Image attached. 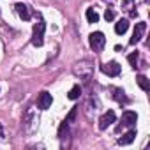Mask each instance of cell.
<instances>
[{
    "mask_svg": "<svg viewBox=\"0 0 150 150\" xmlns=\"http://www.w3.org/2000/svg\"><path fill=\"white\" fill-rule=\"evenodd\" d=\"M127 28H129V20H118L117 23H115V32L118 34V35H122V34H125L127 32Z\"/></svg>",
    "mask_w": 150,
    "mask_h": 150,
    "instance_id": "8fae6325",
    "label": "cell"
},
{
    "mask_svg": "<svg viewBox=\"0 0 150 150\" xmlns=\"http://www.w3.org/2000/svg\"><path fill=\"white\" fill-rule=\"evenodd\" d=\"M0 134H2V125H0Z\"/></svg>",
    "mask_w": 150,
    "mask_h": 150,
    "instance_id": "d6986e66",
    "label": "cell"
},
{
    "mask_svg": "<svg viewBox=\"0 0 150 150\" xmlns=\"http://www.w3.org/2000/svg\"><path fill=\"white\" fill-rule=\"evenodd\" d=\"M87 20H88V23H97L99 21V14H97V11L96 9H87Z\"/></svg>",
    "mask_w": 150,
    "mask_h": 150,
    "instance_id": "5bb4252c",
    "label": "cell"
},
{
    "mask_svg": "<svg viewBox=\"0 0 150 150\" xmlns=\"http://www.w3.org/2000/svg\"><path fill=\"white\" fill-rule=\"evenodd\" d=\"M145 30H146V23H145V21H138V23H136V27H134V32H132V37H131L129 44H131V46L138 44V42L141 41V37H143V34H145Z\"/></svg>",
    "mask_w": 150,
    "mask_h": 150,
    "instance_id": "277c9868",
    "label": "cell"
},
{
    "mask_svg": "<svg viewBox=\"0 0 150 150\" xmlns=\"http://www.w3.org/2000/svg\"><path fill=\"white\" fill-rule=\"evenodd\" d=\"M44 30H46V23L42 20H39L35 25H34V34H32V44L34 46H42L44 42Z\"/></svg>",
    "mask_w": 150,
    "mask_h": 150,
    "instance_id": "6da1fadb",
    "label": "cell"
},
{
    "mask_svg": "<svg viewBox=\"0 0 150 150\" xmlns=\"http://www.w3.org/2000/svg\"><path fill=\"white\" fill-rule=\"evenodd\" d=\"M76 115H78V108H72V110H71V113L67 115V118H65V122H67V124H71V122H74V120H76Z\"/></svg>",
    "mask_w": 150,
    "mask_h": 150,
    "instance_id": "2e32d148",
    "label": "cell"
},
{
    "mask_svg": "<svg viewBox=\"0 0 150 150\" xmlns=\"http://www.w3.org/2000/svg\"><path fill=\"white\" fill-rule=\"evenodd\" d=\"M51 103H53L51 94H48V92H41V94H39V97H37V106H39L41 110H48V108L51 106Z\"/></svg>",
    "mask_w": 150,
    "mask_h": 150,
    "instance_id": "ba28073f",
    "label": "cell"
},
{
    "mask_svg": "<svg viewBox=\"0 0 150 150\" xmlns=\"http://www.w3.org/2000/svg\"><path fill=\"white\" fill-rule=\"evenodd\" d=\"M136 122H138V115H136V111L127 110V111L122 113V125H125V127H132V125H136Z\"/></svg>",
    "mask_w": 150,
    "mask_h": 150,
    "instance_id": "52a82bcc",
    "label": "cell"
},
{
    "mask_svg": "<svg viewBox=\"0 0 150 150\" xmlns=\"http://www.w3.org/2000/svg\"><path fill=\"white\" fill-rule=\"evenodd\" d=\"M136 83L139 85V88H141V90L148 92V88H150V81H148V78H146V76H143V74H138V76H136Z\"/></svg>",
    "mask_w": 150,
    "mask_h": 150,
    "instance_id": "7c38bea8",
    "label": "cell"
},
{
    "mask_svg": "<svg viewBox=\"0 0 150 150\" xmlns=\"http://www.w3.org/2000/svg\"><path fill=\"white\" fill-rule=\"evenodd\" d=\"M80 96H81V87H80V85H74V87L69 90V94H67V97H69L71 101H76Z\"/></svg>",
    "mask_w": 150,
    "mask_h": 150,
    "instance_id": "4fadbf2b",
    "label": "cell"
},
{
    "mask_svg": "<svg viewBox=\"0 0 150 150\" xmlns=\"http://www.w3.org/2000/svg\"><path fill=\"white\" fill-rule=\"evenodd\" d=\"M88 42H90V48L94 51H101L106 44V37L103 32H92L90 37H88Z\"/></svg>",
    "mask_w": 150,
    "mask_h": 150,
    "instance_id": "7a4b0ae2",
    "label": "cell"
},
{
    "mask_svg": "<svg viewBox=\"0 0 150 150\" xmlns=\"http://www.w3.org/2000/svg\"><path fill=\"white\" fill-rule=\"evenodd\" d=\"M92 71H94V67H92L90 60H83V62L74 65V74L80 76V78H88L90 74H92Z\"/></svg>",
    "mask_w": 150,
    "mask_h": 150,
    "instance_id": "3957f363",
    "label": "cell"
},
{
    "mask_svg": "<svg viewBox=\"0 0 150 150\" xmlns=\"http://www.w3.org/2000/svg\"><path fill=\"white\" fill-rule=\"evenodd\" d=\"M134 139H136V131H134V129H131L129 132H125V134L118 139V145H131Z\"/></svg>",
    "mask_w": 150,
    "mask_h": 150,
    "instance_id": "30bf717a",
    "label": "cell"
},
{
    "mask_svg": "<svg viewBox=\"0 0 150 150\" xmlns=\"http://www.w3.org/2000/svg\"><path fill=\"white\" fill-rule=\"evenodd\" d=\"M104 18H106V21H113V20H115V13H113L111 9H106V13H104Z\"/></svg>",
    "mask_w": 150,
    "mask_h": 150,
    "instance_id": "e0dca14e",
    "label": "cell"
},
{
    "mask_svg": "<svg viewBox=\"0 0 150 150\" xmlns=\"http://www.w3.org/2000/svg\"><path fill=\"white\" fill-rule=\"evenodd\" d=\"M16 13H18V16L21 18V20H25V21H28L30 20V16H32V13H30V9L25 6V4H21V2H18L16 6Z\"/></svg>",
    "mask_w": 150,
    "mask_h": 150,
    "instance_id": "9c48e42d",
    "label": "cell"
},
{
    "mask_svg": "<svg viewBox=\"0 0 150 150\" xmlns=\"http://www.w3.org/2000/svg\"><path fill=\"white\" fill-rule=\"evenodd\" d=\"M127 60H129V64H131V67H132V69H136V65H138V60H139V55H138V51H134V53H131V55L127 57Z\"/></svg>",
    "mask_w": 150,
    "mask_h": 150,
    "instance_id": "9a60e30c",
    "label": "cell"
},
{
    "mask_svg": "<svg viewBox=\"0 0 150 150\" xmlns=\"http://www.w3.org/2000/svg\"><path fill=\"white\" fill-rule=\"evenodd\" d=\"M132 4H134L132 0H124V4H122V7H124V9H131V7H132Z\"/></svg>",
    "mask_w": 150,
    "mask_h": 150,
    "instance_id": "ac0fdd59",
    "label": "cell"
},
{
    "mask_svg": "<svg viewBox=\"0 0 150 150\" xmlns=\"http://www.w3.org/2000/svg\"><path fill=\"white\" fill-rule=\"evenodd\" d=\"M115 118H117L115 111H113V110H108V111H106V113L99 118V129H101V131L108 129V125H111V124L115 122Z\"/></svg>",
    "mask_w": 150,
    "mask_h": 150,
    "instance_id": "8992f818",
    "label": "cell"
},
{
    "mask_svg": "<svg viewBox=\"0 0 150 150\" xmlns=\"http://www.w3.org/2000/svg\"><path fill=\"white\" fill-rule=\"evenodd\" d=\"M101 71L104 74H108V76H118V74H120V65H118V62L111 60L108 64H103L101 65Z\"/></svg>",
    "mask_w": 150,
    "mask_h": 150,
    "instance_id": "5b68a950",
    "label": "cell"
}]
</instances>
